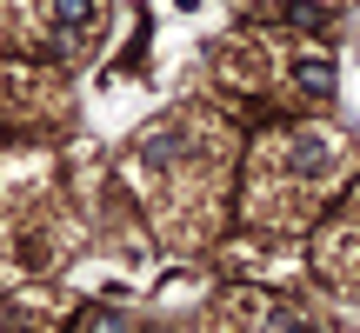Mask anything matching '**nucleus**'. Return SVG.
Returning <instances> with one entry per match:
<instances>
[{"label": "nucleus", "instance_id": "1", "mask_svg": "<svg viewBox=\"0 0 360 333\" xmlns=\"http://www.w3.org/2000/svg\"><path fill=\"white\" fill-rule=\"evenodd\" d=\"M53 20H60V34H67V40L87 34V27H94V0H53Z\"/></svg>", "mask_w": 360, "mask_h": 333}, {"label": "nucleus", "instance_id": "2", "mask_svg": "<svg viewBox=\"0 0 360 333\" xmlns=\"http://www.w3.org/2000/svg\"><path fill=\"white\" fill-rule=\"evenodd\" d=\"M300 74H307L314 93H334V74H327V60H300Z\"/></svg>", "mask_w": 360, "mask_h": 333}, {"label": "nucleus", "instance_id": "3", "mask_svg": "<svg viewBox=\"0 0 360 333\" xmlns=\"http://www.w3.org/2000/svg\"><path fill=\"white\" fill-rule=\"evenodd\" d=\"M281 333H321L314 320H294V313H281Z\"/></svg>", "mask_w": 360, "mask_h": 333}, {"label": "nucleus", "instance_id": "4", "mask_svg": "<svg viewBox=\"0 0 360 333\" xmlns=\"http://www.w3.org/2000/svg\"><path fill=\"white\" fill-rule=\"evenodd\" d=\"M94 333H120V320L114 313H94Z\"/></svg>", "mask_w": 360, "mask_h": 333}]
</instances>
